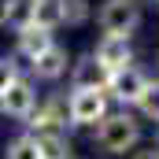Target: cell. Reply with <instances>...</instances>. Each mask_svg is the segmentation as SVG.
Wrapping results in <instances>:
<instances>
[{
	"label": "cell",
	"instance_id": "obj_12",
	"mask_svg": "<svg viewBox=\"0 0 159 159\" xmlns=\"http://www.w3.org/2000/svg\"><path fill=\"white\" fill-rule=\"evenodd\" d=\"M34 19H37V0H7V22L4 26L26 30V26H34Z\"/></svg>",
	"mask_w": 159,
	"mask_h": 159
},
{
	"label": "cell",
	"instance_id": "obj_19",
	"mask_svg": "<svg viewBox=\"0 0 159 159\" xmlns=\"http://www.w3.org/2000/svg\"><path fill=\"white\" fill-rule=\"evenodd\" d=\"M7 22V0H0V26Z\"/></svg>",
	"mask_w": 159,
	"mask_h": 159
},
{
	"label": "cell",
	"instance_id": "obj_3",
	"mask_svg": "<svg viewBox=\"0 0 159 159\" xmlns=\"http://www.w3.org/2000/svg\"><path fill=\"white\" fill-rule=\"evenodd\" d=\"M96 19L107 37H129L141 22V7H137V0H107Z\"/></svg>",
	"mask_w": 159,
	"mask_h": 159
},
{
	"label": "cell",
	"instance_id": "obj_13",
	"mask_svg": "<svg viewBox=\"0 0 159 159\" xmlns=\"http://www.w3.org/2000/svg\"><path fill=\"white\" fill-rule=\"evenodd\" d=\"M34 26H41V30L63 26V0H37V19H34Z\"/></svg>",
	"mask_w": 159,
	"mask_h": 159
},
{
	"label": "cell",
	"instance_id": "obj_4",
	"mask_svg": "<svg viewBox=\"0 0 159 159\" xmlns=\"http://www.w3.org/2000/svg\"><path fill=\"white\" fill-rule=\"evenodd\" d=\"M37 107V93H34V81L30 78H15L7 85V93L0 96V111L7 119H30Z\"/></svg>",
	"mask_w": 159,
	"mask_h": 159
},
{
	"label": "cell",
	"instance_id": "obj_16",
	"mask_svg": "<svg viewBox=\"0 0 159 159\" xmlns=\"http://www.w3.org/2000/svg\"><path fill=\"white\" fill-rule=\"evenodd\" d=\"M89 19V0H63V22L67 26H81Z\"/></svg>",
	"mask_w": 159,
	"mask_h": 159
},
{
	"label": "cell",
	"instance_id": "obj_10",
	"mask_svg": "<svg viewBox=\"0 0 159 159\" xmlns=\"http://www.w3.org/2000/svg\"><path fill=\"white\" fill-rule=\"evenodd\" d=\"M56 41H52V30H41V26H26V30H19V56H26L30 63L37 59L44 48H52Z\"/></svg>",
	"mask_w": 159,
	"mask_h": 159
},
{
	"label": "cell",
	"instance_id": "obj_9",
	"mask_svg": "<svg viewBox=\"0 0 159 159\" xmlns=\"http://www.w3.org/2000/svg\"><path fill=\"white\" fill-rule=\"evenodd\" d=\"M67 63H70V59H67V48L52 44V48H44V52H41L30 67H34V74H37V78L56 81V78H63V74H67Z\"/></svg>",
	"mask_w": 159,
	"mask_h": 159
},
{
	"label": "cell",
	"instance_id": "obj_20",
	"mask_svg": "<svg viewBox=\"0 0 159 159\" xmlns=\"http://www.w3.org/2000/svg\"><path fill=\"white\" fill-rule=\"evenodd\" d=\"M70 159H78V156H70Z\"/></svg>",
	"mask_w": 159,
	"mask_h": 159
},
{
	"label": "cell",
	"instance_id": "obj_15",
	"mask_svg": "<svg viewBox=\"0 0 159 159\" xmlns=\"http://www.w3.org/2000/svg\"><path fill=\"white\" fill-rule=\"evenodd\" d=\"M137 107H141V115H148V119L159 122V81H148V89L141 93Z\"/></svg>",
	"mask_w": 159,
	"mask_h": 159
},
{
	"label": "cell",
	"instance_id": "obj_5",
	"mask_svg": "<svg viewBox=\"0 0 159 159\" xmlns=\"http://www.w3.org/2000/svg\"><path fill=\"white\" fill-rule=\"evenodd\" d=\"M144 89H148V78H144V70H137L133 63L122 67V70H115L111 81H107V93H111L119 104H137Z\"/></svg>",
	"mask_w": 159,
	"mask_h": 159
},
{
	"label": "cell",
	"instance_id": "obj_8",
	"mask_svg": "<svg viewBox=\"0 0 159 159\" xmlns=\"http://www.w3.org/2000/svg\"><path fill=\"white\" fill-rule=\"evenodd\" d=\"M93 56H96V59H100V63H104V67H107L111 74L133 63V52H129V37H107V34H104Z\"/></svg>",
	"mask_w": 159,
	"mask_h": 159
},
{
	"label": "cell",
	"instance_id": "obj_14",
	"mask_svg": "<svg viewBox=\"0 0 159 159\" xmlns=\"http://www.w3.org/2000/svg\"><path fill=\"white\" fill-rule=\"evenodd\" d=\"M4 159H44L37 148V141H34V133H19L15 141H7V152Z\"/></svg>",
	"mask_w": 159,
	"mask_h": 159
},
{
	"label": "cell",
	"instance_id": "obj_7",
	"mask_svg": "<svg viewBox=\"0 0 159 159\" xmlns=\"http://www.w3.org/2000/svg\"><path fill=\"white\" fill-rule=\"evenodd\" d=\"M70 122L67 115V100L63 96H48V100H41L37 107H34V115H30V133H44V129H59L63 133V126Z\"/></svg>",
	"mask_w": 159,
	"mask_h": 159
},
{
	"label": "cell",
	"instance_id": "obj_1",
	"mask_svg": "<svg viewBox=\"0 0 159 159\" xmlns=\"http://www.w3.org/2000/svg\"><path fill=\"white\" fill-rule=\"evenodd\" d=\"M137 141H141V126L133 115H107V119L96 126V144H100V152H107V156H126V152H133L137 148Z\"/></svg>",
	"mask_w": 159,
	"mask_h": 159
},
{
	"label": "cell",
	"instance_id": "obj_2",
	"mask_svg": "<svg viewBox=\"0 0 159 159\" xmlns=\"http://www.w3.org/2000/svg\"><path fill=\"white\" fill-rule=\"evenodd\" d=\"M70 126H100L107 119V93L104 89H74L67 96Z\"/></svg>",
	"mask_w": 159,
	"mask_h": 159
},
{
	"label": "cell",
	"instance_id": "obj_17",
	"mask_svg": "<svg viewBox=\"0 0 159 159\" xmlns=\"http://www.w3.org/2000/svg\"><path fill=\"white\" fill-rule=\"evenodd\" d=\"M15 78H19V74H15V63H11L7 56H0V96L7 93V85H11Z\"/></svg>",
	"mask_w": 159,
	"mask_h": 159
},
{
	"label": "cell",
	"instance_id": "obj_6",
	"mask_svg": "<svg viewBox=\"0 0 159 159\" xmlns=\"http://www.w3.org/2000/svg\"><path fill=\"white\" fill-rule=\"evenodd\" d=\"M107 81H111V70L89 52V56H81L78 63L70 67V85L74 89H104L107 93Z\"/></svg>",
	"mask_w": 159,
	"mask_h": 159
},
{
	"label": "cell",
	"instance_id": "obj_11",
	"mask_svg": "<svg viewBox=\"0 0 159 159\" xmlns=\"http://www.w3.org/2000/svg\"><path fill=\"white\" fill-rule=\"evenodd\" d=\"M41 156L44 159H70V144H67V133L59 129H44V133H34Z\"/></svg>",
	"mask_w": 159,
	"mask_h": 159
},
{
	"label": "cell",
	"instance_id": "obj_18",
	"mask_svg": "<svg viewBox=\"0 0 159 159\" xmlns=\"http://www.w3.org/2000/svg\"><path fill=\"white\" fill-rule=\"evenodd\" d=\"M133 159H159V144L144 148V152H133Z\"/></svg>",
	"mask_w": 159,
	"mask_h": 159
}]
</instances>
